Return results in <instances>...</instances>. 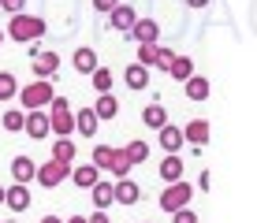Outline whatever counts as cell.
<instances>
[{
  "instance_id": "10",
  "label": "cell",
  "mask_w": 257,
  "mask_h": 223,
  "mask_svg": "<svg viewBox=\"0 0 257 223\" xmlns=\"http://www.w3.org/2000/svg\"><path fill=\"white\" fill-rule=\"evenodd\" d=\"M90 197H93V208H108V204H116V182L97 178V182L90 186Z\"/></svg>"
},
{
  "instance_id": "19",
  "label": "cell",
  "mask_w": 257,
  "mask_h": 223,
  "mask_svg": "<svg viewBox=\"0 0 257 223\" xmlns=\"http://www.w3.org/2000/svg\"><path fill=\"white\" fill-rule=\"evenodd\" d=\"M142 123H146V127H153V130H161L164 123H168V112H164V104H161V101L146 104V108H142Z\"/></svg>"
},
{
  "instance_id": "39",
  "label": "cell",
  "mask_w": 257,
  "mask_h": 223,
  "mask_svg": "<svg viewBox=\"0 0 257 223\" xmlns=\"http://www.w3.org/2000/svg\"><path fill=\"white\" fill-rule=\"evenodd\" d=\"M41 223H64V219H60V216H45V219H41Z\"/></svg>"
},
{
  "instance_id": "27",
  "label": "cell",
  "mask_w": 257,
  "mask_h": 223,
  "mask_svg": "<svg viewBox=\"0 0 257 223\" xmlns=\"http://www.w3.org/2000/svg\"><path fill=\"white\" fill-rule=\"evenodd\" d=\"M12 97H19V82L12 71H0V101H12Z\"/></svg>"
},
{
  "instance_id": "30",
  "label": "cell",
  "mask_w": 257,
  "mask_h": 223,
  "mask_svg": "<svg viewBox=\"0 0 257 223\" xmlns=\"http://www.w3.org/2000/svg\"><path fill=\"white\" fill-rule=\"evenodd\" d=\"M90 78H93V89H97V93H112V71H108V67H97Z\"/></svg>"
},
{
  "instance_id": "18",
  "label": "cell",
  "mask_w": 257,
  "mask_h": 223,
  "mask_svg": "<svg viewBox=\"0 0 257 223\" xmlns=\"http://www.w3.org/2000/svg\"><path fill=\"white\" fill-rule=\"evenodd\" d=\"M123 82H127L131 89H149V67H142L138 60H135V64L123 71Z\"/></svg>"
},
{
  "instance_id": "37",
  "label": "cell",
  "mask_w": 257,
  "mask_h": 223,
  "mask_svg": "<svg viewBox=\"0 0 257 223\" xmlns=\"http://www.w3.org/2000/svg\"><path fill=\"white\" fill-rule=\"evenodd\" d=\"M187 8H194V12H201V8H209V0H187Z\"/></svg>"
},
{
  "instance_id": "33",
  "label": "cell",
  "mask_w": 257,
  "mask_h": 223,
  "mask_svg": "<svg viewBox=\"0 0 257 223\" xmlns=\"http://www.w3.org/2000/svg\"><path fill=\"white\" fill-rule=\"evenodd\" d=\"M172 60H175V52H172V49H161V56H157V67L168 71V67H172Z\"/></svg>"
},
{
  "instance_id": "11",
  "label": "cell",
  "mask_w": 257,
  "mask_h": 223,
  "mask_svg": "<svg viewBox=\"0 0 257 223\" xmlns=\"http://www.w3.org/2000/svg\"><path fill=\"white\" fill-rule=\"evenodd\" d=\"M135 19H138V15H135V8H131V4H116L108 12V30H131Z\"/></svg>"
},
{
  "instance_id": "42",
  "label": "cell",
  "mask_w": 257,
  "mask_h": 223,
  "mask_svg": "<svg viewBox=\"0 0 257 223\" xmlns=\"http://www.w3.org/2000/svg\"><path fill=\"white\" fill-rule=\"evenodd\" d=\"M8 223H15V219H8Z\"/></svg>"
},
{
  "instance_id": "22",
  "label": "cell",
  "mask_w": 257,
  "mask_h": 223,
  "mask_svg": "<svg viewBox=\"0 0 257 223\" xmlns=\"http://www.w3.org/2000/svg\"><path fill=\"white\" fill-rule=\"evenodd\" d=\"M161 178H164V182L183 178V160H179V153H168V156L161 160Z\"/></svg>"
},
{
  "instance_id": "20",
  "label": "cell",
  "mask_w": 257,
  "mask_h": 223,
  "mask_svg": "<svg viewBox=\"0 0 257 223\" xmlns=\"http://www.w3.org/2000/svg\"><path fill=\"white\" fill-rule=\"evenodd\" d=\"M34 175H38V164H34L30 156H15L12 160V178L15 182H30Z\"/></svg>"
},
{
  "instance_id": "3",
  "label": "cell",
  "mask_w": 257,
  "mask_h": 223,
  "mask_svg": "<svg viewBox=\"0 0 257 223\" xmlns=\"http://www.w3.org/2000/svg\"><path fill=\"white\" fill-rule=\"evenodd\" d=\"M52 86H49V78H34L30 86H23L19 89V101H23V112H34V108H45V104H52Z\"/></svg>"
},
{
  "instance_id": "7",
  "label": "cell",
  "mask_w": 257,
  "mask_h": 223,
  "mask_svg": "<svg viewBox=\"0 0 257 223\" xmlns=\"http://www.w3.org/2000/svg\"><path fill=\"white\" fill-rule=\"evenodd\" d=\"M127 34H131L138 45H153L157 38H161V26H157V19H135V26H131Z\"/></svg>"
},
{
  "instance_id": "40",
  "label": "cell",
  "mask_w": 257,
  "mask_h": 223,
  "mask_svg": "<svg viewBox=\"0 0 257 223\" xmlns=\"http://www.w3.org/2000/svg\"><path fill=\"white\" fill-rule=\"evenodd\" d=\"M4 193H8V186H0V204H4Z\"/></svg>"
},
{
  "instance_id": "14",
  "label": "cell",
  "mask_w": 257,
  "mask_h": 223,
  "mask_svg": "<svg viewBox=\"0 0 257 223\" xmlns=\"http://www.w3.org/2000/svg\"><path fill=\"white\" fill-rule=\"evenodd\" d=\"M49 127H52L56 138H71V134H75V115H71V108L52 112V115H49Z\"/></svg>"
},
{
  "instance_id": "36",
  "label": "cell",
  "mask_w": 257,
  "mask_h": 223,
  "mask_svg": "<svg viewBox=\"0 0 257 223\" xmlns=\"http://www.w3.org/2000/svg\"><path fill=\"white\" fill-rule=\"evenodd\" d=\"M90 223H108V212H104V208H97L93 216H90Z\"/></svg>"
},
{
  "instance_id": "9",
  "label": "cell",
  "mask_w": 257,
  "mask_h": 223,
  "mask_svg": "<svg viewBox=\"0 0 257 223\" xmlns=\"http://www.w3.org/2000/svg\"><path fill=\"white\" fill-rule=\"evenodd\" d=\"M142 201V190L135 178H116V204H123V208H131V204Z\"/></svg>"
},
{
  "instance_id": "26",
  "label": "cell",
  "mask_w": 257,
  "mask_h": 223,
  "mask_svg": "<svg viewBox=\"0 0 257 223\" xmlns=\"http://www.w3.org/2000/svg\"><path fill=\"white\" fill-rule=\"evenodd\" d=\"M52 160L71 164V160H75V141H71V138H56V145H52Z\"/></svg>"
},
{
  "instance_id": "5",
  "label": "cell",
  "mask_w": 257,
  "mask_h": 223,
  "mask_svg": "<svg viewBox=\"0 0 257 223\" xmlns=\"http://www.w3.org/2000/svg\"><path fill=\"white\" fill-rule=\"evenodd\" d=\"M38 178L45 190H56L64 178H71V164H60V160H45V164H38Z\"/></svg>"
},
{
  "instance_id": "43",
  "label": "cell",
  "mask_w": 257,
  "mask_h": 223,
  "mask_svg": "<svg viewBox=\"0 0 257 223\" xmlns=\"http://www.w3.org/2000/svg\"><path fill=\"white\" fill-rule=\"evenodd\" d=\"M146 223H153V219H146Z\"/></svg>"
},
{
  "instance_id": "2",
  "label": "cell",
  "mask_w": 257,
  "mask_h": 223,
  "mask_svg": "<svg viewBox=\"0 0 257 223\" xmlns=\"http://www.w3.org/2000/svg\"><path fill=\"white\" fill-rule=\"evenodd\" d=\"M93 167H104V171H112L116 178H127L131 175V156L127 149H112V145H97L93 149Z\"/></svg>"
},
{
  "instance_id": "13",
  "label": "cell",
  "mask_w": 257,
  "mask_h": 223,
  "mask_svg": "<svg viewBox=\"0 0 257 223\" xmlns=\"http://www.w3.org/2000/svg\"><path fill=\"white\" fill-rule=\"evenodd\" d=\"M30 67H34V75H38V78H52L60 71V56H56V52H38Z\"/></svg>"
},
{
  "instance_id": "21",
  "label": "cell",
  "mask_w": 257,
  "mask_h": 223,
  "mask_svg": "<svg viewBox=\"0 0 257 223\" xmlns=\"http://www.w3.org/2000/svg\"><path fill=\"white\" fill-rule=\"evenodd\" d=\"M97 171H101V167H93V164H78L75 171H71V182H75L78 190H90V186L97 182Z\"/></svg>"
},
{
  "instance_id": "12",
  "label": "cell",
  "mask_w": 257,
  "mask_h": 223,
  "mask_svg": "<svg viewBox=\"0 0 257 223\" xmlns=\"http://www.w3.org/2000/svg\"><path fill=\"white\" fill-rule=\"evenodd\" d=\"M4 204L12 212H26L30 208V190H26V182H15V186H8V193H4Z\"/></svg>"
},
{
  "instance_id": "34",
  "label": "cell",
  "mask_w": 257,
  "mask_h": 223,
  "mask_svg": "<svg viewBox=\"0 0 257 223\" xmlns=\"http://www.w3.org/2000/svg\"><path fill=\"white\" fill-rule=\"evenodd\" d=\"M23 4H26V0H0V8H4V12H12V15H19Z\"/></svg>"
},
{
  "instance_id": "31",
  "label": "cell",
  "mask_w": 257,
  "mask_h": 223,
  "mask_svg": "<svg viewBox=\"0 0 257 223\" xmlns=\"http://www.w3.org/2000/svg\"><path fill=\"white\" fill-rule=\"evenodd\" d=\"M127 156H131V164H146V160H149V145H146V141H131Z\"/></svg>"
},
{
  "instance_id": "23",
  "label": "cell",
  "mask_w": 257,
  "mask_h": 223,
  "mask_svg": "<svg viewBox=\"0 0 257 223\" xmlns=\"http://www.w3.org/2000/svg\"><path fill=\"white\" fill-rule=\"evenodd\" d=\"M93 112H97V119H116V115H119V101L112 93H101L97 104H93Z\"/></svg>"
},
{
  "instance_id": "15",
  "label": "cell",
  "mask_w": 257,
  "mask_h": 223,
  "mask_svg": "<svg viewBox=\"0 0 257 223\" xmlns=\"http://www.w3.org/2000/svg\"><path fill=\"white\" fill-rule=\"evenodd\" d=\"M71 60H75V71H78V75H93V71L101 67V64H97V52L90 49V45L75 49V56H71Z\"/></svg>"
},
{
  "instance_id": "29",
  "label": "cell",
  "mask_w": 257,
  "mask_h": 223,
  "mask_svg": "<svg viewBox=\"0 0 257 223\" xmlns=\"http://www.w3.org/2000/svg\"><path fill=\"white\" fill-rule=\"evenodd\" d=\"M0 123H4V130H23L26 127V112L23 108H12V112H4V119H0Z\"/></svg>"
},
{
  "instance_id": "4",
  "label": "cell",
  "mask_w": 257,
  "mask_h": 223,
  "mask_svg": "<svg viewBox=\"0 0 257 223\" xmlns=\"http://www.w3.org/2000/svg\"><path fill=\"white\" fill-rule=\"evenodd\" d=\"M190 197H194V186H190V182H183V178H175V182H168V186H164V193H161V208L168 212V216H172L175 208H187Z\"/></svg>"
},
{
  "instance_id": "41",
  "label": "cell",
  "mask_w": 257,
  "mask_h": 223,
  "mask_svg": "<svg viewBox=\"0 0 257 223\" xmlns=\"http://www.w3.org/2000/svg\"><path fill=\"white\" fill-rule=\"evenodd\" d=\"M0 45H4V30H0Z\"/></svg>"
},
{
  "instance_id": "32",
  "label": "cell",
  "mask_w": 257,
  "mask_h": 223,
  "mask_svg": "<svg viewBox=\"0 0 257 223\" xmlns=\"http://www.w3.org/2000/svg\"><path fill=\"white\" fill-rule=\"evenodd\" d=\"M172 223H198V212H194L190 204H187V208H175L172 212Z\"/></svg>"
},
{
  "instance_id": "35",
  "label": "cell",
  "mask_w": 257,
  "mask_h": 223,
  "mask_svg": "<svg viewBox=\"0 0 257 223\" xmlns=\"http://www.w3.org/2000/svg\"><path fill=\"white\" fill-rule=\"evenodd\" d=\"M116 4H123V0H93V8H97L101 15H108V12H112Z\"/></svg>"
},
{
  "instance_id": "17",
  "label": "cell",
  "mask_w": 257,
  "mask_h": 223,
  "mask_svg": "<svg viewBox=\"0 0 257 223\" xmlns=\"http://www.w3.org/2000/svg\"><path fill=\"white\" fill-rule=\"evenodd\" d=\"M97 127H101V119H97V112H93V108H82V112L75 115V130L82 134V138H93Z\"/></svg>"
},
{
  "instance_id": "16",
  "label": "cell",
  "mask_w": 257,
  "mask_h": 223,
  "mask_svg": "<svg viewBox=\"0 0 257 223\" xmlns=\"http://www.w3.org/2000/svg\"><path fill=\"white\" fill-rule=\"evenodd\" d=\"M157 134H161V149H168V153H175V149L187 145V138H183V127H172V123H164Z\"/></svg>"
},
{
  "instance_id": "25",
  "label": "cell",
  "mask_w": 257,
  "mask_h": 223,
  "mask_svg": "<svg viewBox=\"0 0 257 223\" xmlns=\"http://www.w3.org/2000/svg\"><path fill=\"white\" fill-rule=\"evenodd\" d=\"M168 75H172L175 82H187V78L194 75V60H187V56H175V60H172V67H168Z\"/></svg>"
},
{
  "instance_id": "1",
  "label": "cell",
  "mask_w": 257,
  "mask_h": 223,
  "mask_svg": "<svg viewBox=\"0 0 257 223\" xmlns=\"http://www.w3.org/2000/svg\"><path fill=\"white\" fill-rule=\"evenodd\" d=\"M41 34H45V19L41 15H26V12H19V15H12V23H8V38L12 41H41Z\"/></svg>"
},
{
  "instance_id": "28",
  "label": "cell",
  "mask_w": 257,
  "mask_h": 223,
  "mask_svg": "<svg viewBox=\"0 0 257 223\" xmlns=\"http://www.w3.org/2000/svg\"><path fill=\"white\" fill-rule=\"evenodd\" d=\"M157 56H161V45H138V64L142 67H157Z\"/></svg>"
},
{
  "instance_id": "8",
  "label": "cell",
  "mask_w": 257,
  "mask_h": 223,
  "mask_svg": "<svg viewBox=\"0 0 257 223\" xmlns=\"http://www.w3.org/2000/svg\"><path fill=\"white\" fill-rule=\"evenodd\" d=\"M183 138L194 145V153H201V149H205V141H209V123H205V119H190L187 127H183Z\"/></svg>"
},
{
  "instance_id": "24",
  "label": "cell",
  "mask_w": 257,
  "mask_h": 223,
  "mask_svg": "<svg viewBox=\"0 0 257 223\" xmlns=\"http://www.w3.org/2000/svg\"><path fill=\"white\" fill-rule=\"evenodd\" d=\"M183 86H187V97H190V101H205V97H209V78H205V75H190Z\"/></svg>"
},
{
  "instance_id": "6",
  "label": "cell",
  "mask_w": 257,
  "mask_h": 223,
  "mask_svg": "<svg viewBox=\"0 0 257 223\" xmlns=\"http://www.w3.org/2000/svg\"><path fill=\"white\" fill-rule=\"evenodd\" d=\"M26 134H30L34 141H41V138H49L52 134V127H49V115L41 112V108H34V112H26V127H23Z\"/></svg>"
},
{
  "instance_id": "38",
  "label": "cell",
  "mask_w": 257,
  "mask_h": 223,
  "mask_svg": "<svg viewBox=\"0 0 257 223\" xmlns=\"http://www.w3.org/2000/svg\"><path fill=\"white\" fill-rule=\"evenodd\" d=\"M64 223H90V219H82V216H71V219H64Z\"/></svg>"
}]
</instances>
